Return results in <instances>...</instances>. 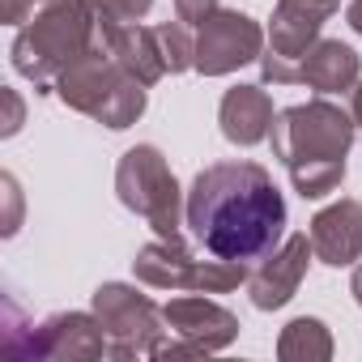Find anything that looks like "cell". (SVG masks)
Segmentation results:
<instances>
[{"label": "cell", "mask_w": 362, "mask_h": 362, "mask_svg": "<svg viewBox=\"0 0 362 362\" xmlns=\"http://www.w3.org/2000/svg\"><path fill=\"white\" fill-rule=\"evenodd\" d=\"M94 315H98V324H103V332H107L111 358L153 354L158 337L166 332V328H162V324H166L162 311H158L145 294H136L132 286H119V281L98 286V294H94Z\"/></svg>", "instance_id": "cell-8"}, {"label": "cell", "mask_w": 362, "mask_h": 362, "mask_svg": "<svg viewBox=\"0 0 362 362\" xmlns=\"http://www.w3.org/2000/svg\"><path fill=\"white\" fill-rule=\"evenodd\" d=\"M98 39V13L90 0H47V9L13 39V69L39 90L56 86Z\"/></svg>", "instance_id": "cell-3"}, {"label": "cell", "mask_w": 362, "mask_h": 362, "mask_svg": "<svg viewBox=\"0 0 362 362\" xmlns=\"http://www.w3.org/2000/svg\"><path fill=\"white\" fill-rule=\"evenodd\" d=\"M162 320H166V332L170 341H158L153 345V358H184V354H214V349H226L235 337H239V320L201 298L197 290L188 298H170L162 307Z\"/></svg>", "instance_id": "cell-7"}, {"label": "cell", "mask_w": 362, "mask_h": 362, "mask_svg": "<svg viewBox=\"0 0 362 362\" xmlns=\"http://www.w3.org/2000/svg\"><path fill=\"white\" fill-rule=\"evenodd\" d=\"M277 354L286 362H320V358H332V337L320 320L303 315V320H290L281 341H277Z\"/></svg>", "instance_id": "cell-17"}, {"label": "cell", "mask_w": 362, "mask_h": 362, "mask_svg": "<svg viewBox=\"0 0 362 362\" xmlns=\"http://www.w3.org/2000/svg\"><path fill=\"white\" fill-rule=\"evenodd\" d=\"M260 47H264V30L247 13H239V9H214L201 22V30H197V73L226 77L239 64L260 60Z\"/></svg>", "instance_id": "cell-9"}, {"label": "cell", "mask_w": 362, "mask_h": 362, "mask_svg": "<svg viewBox=\"0 0 362 362\" xmlns=\"http://www.w3.org/2000/svg\"><path fill=\"white\" fill-rule=\"evenodd\" d=\"M311 252L315 260L341 269V264H354L362 256V205L358 201H337L328 205L324 214H315L311 222Z\"/></svg>", "instance_id": "cell-13"}, {"label": "cell", "mask_w": 362, "mask_h": 362, "mask_svg": "<svg viewBox=\"0 0 362 362\" xmlns=\"http://www.w3.org/2000/svg\"><path fill=\"white\" fill-rule=\"evenodd\" d=\"M188 226L209 256L260 264L286 235V201L260 162H214L192 179Z\"/></svg>", "instance_id": "cell-1"}, {"label": "cell", "mask_w": 362, "mask_h": 362, "mask_svg": "<svg viewBox=\"0 0 362 362\" xmlns=\"http://www.w3.org/2000/svg\"><path fill=\"white\" fill-rule=\"evenodd\" d=\"M98 13V9H94ZM98 43L119 60L124 73H132L141 86H153L162 73H166V60H162V47H158V30H145L136 22H111L98 13Z\"/></svg>", "instance_id": "cell-12"}, {"label": "cell", "mask_w": 362, "mask_h": 362, "mask_svg": "<svg viewBox=\"0 0 362 362\" xmlns=\"http://www.w3.org/2000/svg\"><path fill=\"white\" fill-rule=\"evenodd\" d=\"M354 124H362V86L354 90Z\"/></svg>", "instance_id": "cell-26"}, {"label": "cell", "mask_w": 362, "mask_h": 362, "mask_svg": "<svg viewBox=\"0 0 362 362\" xmlns=\"http://www.w3.org/2000/svg\"><path fill=\"white\" fill-rule=\"evenodd\" d=\"M294 86H311L320 94H341L358 86V52L341 39H315L294 60Z\"/></svg>", "instance_id": "cell-14"}, {"label": "cell", "mask_w": 362, "mask_h": 362, "mask_svg": "<svg viewBox=\"0 0 362 362\" xmlns=\"http://www.w3.org/2000/svg\"><path fill=\"white\" fill-rule=\"evenodd\" d=\"M218 119H222V136L230 145H260V141H269L277 115H273V98L260 86H235V90H226Z\"/></svg>", "instance_id": "cell-16"}, {"label": "cell", "mask_w": 362, "mask_h": 362, "mask_svg": "<svg viewBox=\"0 0 362 362\" xmlns=\"http://www.w3.org/2000/svg\"><path fill=\"white\" fill-rule=\"evenodd\" d=\"M5 192H9V218H5V235H13L18 230V184L5 175Z\"/></svg>", "instance_id": "cell-23"}, {"label": "cell", "mask_w": 362, "mask_h": 362, "mask_svg": "<svg viewBox=\"0 0 362 362\" xmlns=\"http://www.w3.org/2000/svg\"><path fill=\"white\" fill-rule=\"evenodd\" d=\"M35 9V0H0V18H5L9 26H22Z\"/></svg>", "instance_id": "cell-21"}, {"label": "cell", "mask_w": 362, "mask_h": 362, "mask_svg": "<svg viewBox=\"0 0 362 362\" xmlns=\"http://www.w3.org/2000/svg\"><path fill=\"white\" fill-rule=\"evenodd\" d=\"M26 354H35V358H103V354H111V345H107L98 315L69 311V315L43 320L39 332L30 337Z\"/></svg>", "instance_id": "cell-11"}, {"label": "cell", "mask_w": 362, "mask_h": 362, "mask_svg": "<svg viewBox=\"0 0 362 362\" xmlns=\"http://www.w3.org/2000/svg\"><path fill=\"white\" fill-rule=\"evenodd\" d=\"M136 277L145 286H158V290H197V294H226L235 286L247 281V264L239 260H192V252L184 247V239H158V243H145L132 260Z\"/></svg>", "instance_id": "cell-6"}, {"label": "cell", "mask_w": 362, "mask_h": 362, "mask_svg": "<svg viewBox=\"0 0 362 362\" xmlns=\"http://www.w3.org/2000/svg\"><path fill=\"white\" fill-rule=\"evenodd\" d=\"M273 153L286 162L298 197L320 201L345 179V153L354 145V115L315 98L277 111L273 119Z\"/></svg>", "instance_id": "cell-2"}, {"label": "cell", "mask_w": 362, "mask_h": 362, "mask_svg": "<svg viewBox=\"0 0 362 362\" xmlns=\"http://www.w3.org/2000/svg\"><path fill=\"white\" fill-rule=\"evenodd\" d=\"M56 94H60L73 111L94 115V119L107 124V128H128V124H136V115L145 111V86H141L132 73H124L119 60H115L98 39H94V47H90L77 64H69V69L60 73Z\"/></svg>", "instance_id": "cell-4"}, {"label": "cell", "mask_w": 362, "mask_h": 362, "mask_svg": "<svg viewBox=\"0 0 362 362\" xmlns=\"http://www.w3.org/2000/svg\"><path fill=\"white\" fill-rule=\"evenodd\" d=\"M115 192L132 214H141L153 226L158 239H184L179 235V184L153 145H136L119 158Z\"/></svg>", "instance_id": "cell-5"}, {"label": "cell", "mask_w": 362, "mask_h": 362, "mask_svg": "<svg viewBox=\"0 0 362 362\" xmlns=\"http://www.w3.org/2000/svg\"><path fill=\"white\" fill-rule=\"evenodd\" d=\"M349 290H354V298L362 303V269H354V281H349Z\"/></svg>", "instance_id": "cell-25"}, {"label": "cell", "mask_w": 362, "mask_h": 362, "mask_svg": "<svg viewBox=\"0 0 362 362\" xmlns=\"http://www.w3.org/2000/svg\"><path fill=\"white\" fill-rule=\"evenodd\" d=\"M158 30V47H162V60H166V73H184V69H197V43L188 35V22H162L153 26Z\"/></svg>", "instance_id": "cell-18"}, {"label": "cell", "mask_w": 362, "mask_h": 362, "mask_svg": "<svg viewBox=\"0 0 362 362\" xmlns=\"http://www.w3.org/2000/svg\"><path fill=\"white\" fill-rule=\"evenodd\" d=\"M5 103H9V119H5V136H13V132L22 128V103H18V94H13V90H5Z\"/></svg>", "instance_id": "cell-22"}, {"label": "cell", "mask_w": 362, "mask_h": 362, "mask_svg": "<svg viewBox=\"0 0 362 362\" xmlns=\"http://www.w3.org/2000/svg\"><path fill=\"white\" fill-rule=\"evenodd\" d=\"M345 18H349V26H354V30L362 35V0H354V5H349V13H345Z\"/></svg>", "instance_id": "cell-24"}, {"label": "cell", "mask_w": 362, "mask_h": 362, "mask_svg": "<svg viewBox=\"0 0 362 362\" xmlns=\"http://www.w3.org/2000/svg\"><path fill=\"white\" fill-rule=\"evenodd\" d=\"M311 256H315V252H311V235H290V239H286L273 256H264L260 269L247 277V294H252V303H256L260 311H277V307H286V303L298 294Z\"/></svg>", "instance_id": "cell-10"}, {"label": "cell", "mask_w": 362, "mask_h": 362, "mask_svg": "<svg viewBox=\"0 0 362 362\" xmlns=\"http://www.w3.org/2000/svg\"><path fill=\"white\" fill-rule=\"evenodd\" d=\"M341 0H277V13H273V35H269V52L286 56V60H298L315 39H320V26L337 13Z\"/></svg>", "instance_id": "cell-15"}, {"label": "cell", "mask_w": 362, "mask_h": 362, "mask_svg": "<svg viewBox=\"0 0 362 362\" xmlns=\"http://www.w3.org/2000/svg\"><path fill=\"white\" fill-rule=\"evenodd\" d=\"M149 5L153 0H94V9L111 22H136V18L149 13Z\"/></svg>", "instance_id": "cell-19"}, {"label": "cell", "mask_w": 362, "mask_h": 362, "mask_svg": "<svg viewBox=\"0 0 362 362\" xmlns=\"http://www.w3.org/2000/svg\"><path fill=\"white\" fill-rule=\"evenodd\" d=\"M214 9H218V0H175V18L188 26H201Z\"/></svg>", "instance_id": "cell-20"}]
</instances>
